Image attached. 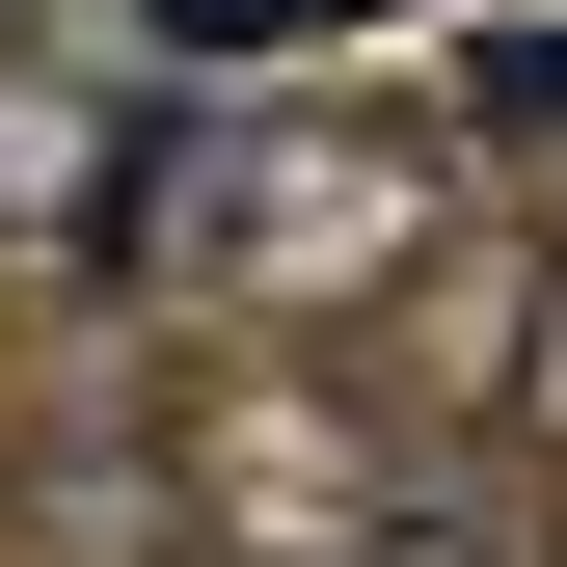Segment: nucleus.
<instances>
[{
    "mask_svg": "<svg viewBox=\"0 0 567 567\" xmlns=\"http://www.w3.org/2000/svg\"><path fill=\"white\" fill-rule=\"evenodd\" d=\"M514 433L567 460V270H514Z\"/></svg>",
    "mask_w": 567,
    "mask_h": 567,
    "instance_id": "obj_3",
    "label": "nucleus"
},
{
    "mask_svg": "<svg viewBox=\"0 0 567 567\" xmlns=\"http://www.w3.org/2000/svg\"><path fill=\"white\" fill-rule=\"evenodd\" d=\"M109 270L135 298H217V324H379L405 270H433V135L324 109V82H217V109H163Z\"/></svg>",
    "mask_w": 567,
    "mask_h": 567,
    "instance_id": "obj_1",
    "label": "nucleus"
},
{
    "mask_svg": "<svg viewBox=\"0 0 567 567\" xmlns=\"http://www.w3.org/2000/svg\"><path fill=\"white\" fill-rule=\"evenodd\" d=\"M135 28H189V54H298V28H379V0H135Z\"/></svg>",
    "mask_w": 567,
    "mask_h": 567,
    "instance_id": "obj_2",
    "label": "nucleus"
}]
</instances>
